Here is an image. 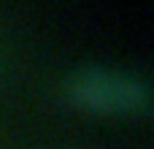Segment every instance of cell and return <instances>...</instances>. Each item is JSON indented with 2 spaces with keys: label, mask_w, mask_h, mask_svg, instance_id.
Listing matches in <instances>:
<instances>
[{
  "label": "cell",
  "mask_w": 154,
  "mask_h": 149,
  "mask_svg": "<svg viewBox=\"0 0 154 149\" xmlns=\"http://www.w3.org/2000/svg\"><path fill=\"white\" fill-rule=\"evenodd\" d=\"M62 98L89 114L138 117L149 111V84L114 65H81L62 79Z\"/></svg>",
  "instance_id": "obj_1"
}]
</instances>
